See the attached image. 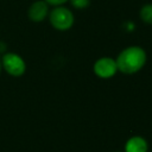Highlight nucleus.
Wrapping results in <instances>:
<instances>
[{
    "mask_svg": "<svg viewBox=\"0 0 152 152\" xmlns=\"http://www.w3.org/2000/svg\"><path fill=\"white\" fill-rule=\"evenodd\" d=\"M146 61V51L138 45H131L125 48L119 52L115 58L118 71L126 75H132L140 71L145 66Z\"/></svg>",
    "mask_w": 152,
    "mask_h": 152,
    "instance_id": "obj_1",
    "label": "nucleus"
},
{
    "mask_svg": "<svg viewBox=\"0 0 152 152\" xmlns=\"http://www.w3.org/2000/svg\"><path fill=\"white\" fill-rule=\"evenodd\" d=\"M51 26L57 31H68L72 27L75 18L71 10L62 6H55L48 15Z\"/></svg>",
    "mask_w": 152,
    "mask_h": 152,
    "instance_id": "obj_2",
    "label": "nucleus"
},
{
    "mask_svg": "<svg viewBox=\"0 0 152 152\" xmlns=\"http://www.w3.org/2000/svg\"><path fill=\"white\" fill-rule=\"evenodd\" d=\"M2 69L12 77H20L26 71V63L24 58L14 52H7L1 57Z\"/></svg>",
    "mask_w": 152,
    "mask_h": 152,
    "instance_id": "obj_3",
    "label": "nucleus"
},
{
    "mask_svg": "<svg viewBox=\"0 0 152 152\" xmlns=\"http://www.w3.org/2000/svg\"><path fill=\"white\" fill-rule=\"evenodd\" d=\"M93 70H94V74L99 78H102V80L112 78L118 72L115 58H112L108 56L100 57L99 59L95 61V63L93 65Z\"/></svg>",
    "mask_w": 152,
    "mask_h": 152,
    "instance_id": "obj_4",
    "label": "nucleus"
},
{
    "mask_svg": "<svg viewBox=\"0 0 152 152\" xmlns=\"http://www.w3.org/2000/svg\"><path fill=\"white\" fill-rule=\"evenodd\" d=\"M49 4L45 0H37L32 2L27 10V17L33 23H42L49 15L50 8Z\"/></svg>",
    "mask_w": 152,
    "mask_h": 152,
    "instance_id": "obj_5",
    "label": "nucleus"
},
{
    "mask_svg": "<svg viewBox=\"0 0 152 152\" xmlns=\"http://www.w3.org/2000/svg\"><path fill=\"white\" fill-rule=\"evenodd\" d=\"M148 151V142L144 137L133 135L127 139L125 142V151L124 152H147Z\"/></svg>",
    "mask_w": 152,
    "mask_h": 152,
    "instance_id": "obj_6",
    "label": "nucleus"
},
{
    "mask_svg": "<svg viewBox=\"0 0 152 152\" xmlns=\"http://www.w3.org/2000/svg\"><path fill=\"white\" fill-rule=\"evenodd\" d=\"M139 17L142 23L152 25V4H145L139 11Z\"/></svg>",
    "mask_w": 152,
    "mask_h": 152,
    "instance_id": "obj_7",
    "label": "nucleus"
},
{
    "mask_svg": "<svg viewBox=\"0 0 152 152\" xmlns=\"http://www.w3.org/2000/svg\"><path fill=\"white\" fill-rule=\"evenodd\" d=\"M69 2L76 10H84L90 5V0H69Z\"/></svg>",
    "mask_w": 152,
    "mask_h": 152,
    "instance_id": "obj_8",
    "label": "nucleus"
},
{
    "mask_svg": "<svg viewBox=\"0 0 152 152\" xmlns=\"http://www.w3.org/2000/svg\"><path fill=\"white\" fill-rule=\"evenodd\" d=\"M49 5H52V6H62L64 5L65 2H68L69 0H45Z\"/></svg>",
    "mask_w": 152,
    "mask_h": 152,
    "instance_id": "obj_9",
    "label": "nucleus"
},
{
    "mask_svg": "<svg viewBox=\"0 0 152 152\" xmlns=\"http://www.w3.org/2000/svg\"><path fill=\"white\" fill-rule=\"evenodd\" d=\"M1 70H2V65H1V57H0V74H1Z\"/></svg>",
    "mask_w": 152,
    "mask_h": 152,
    "instance_id": "obj_10",
    "label": "nucleus"
}]
</instances>
